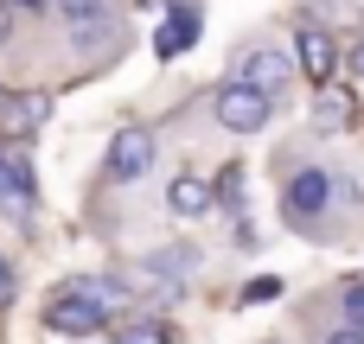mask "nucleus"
Returning <instances> with one entry per match:
<instances>
[{"label":"nucleus","mask_w":364,"mask_h":344,"mask_svg":"<svg viewBox=\"0 0 364 344\" xmlns=\"http://www.w3.org/2000/svg\"><path fill=\"white\" fill-rule=\"evenodd\" d=\"M243 300H275V281H269V274H262V281H250V287H243Z\"/></svg>","instance_id":"2eb2a0df"},{"label":"nucleus","mask_w":364,"mask_h":344,"mask_svg":"<svg viewBox=\"0 0 364 344\" xmlns=\"http://www.w3.org/2000/svg\"><path fill=\"white\" fill-rule=\"evenodd\" d=\"M6 32H13V6L0 0V45H6Z\"/></svg>","instance_id":"a211bd4d"},{"label":"nucleus","mask_w":364,"mask_h":344,"mask_svg":"<svg viewBox=\"0 0 364 344\" xmlns=\"http://www.w3.org/2000/svg\"><path fill=\"white\" fill-rule=\"evenodd\" d=\"M166 204H173V217H211V211H218V185L198 179V172H179V179L166 185Z\"/></svg>","instance_id":"0eeeda50"},{"label":"nucleus","mask_w":364,"mask_h":344,"mask_svg":"<svg viewBox=\"0 0 364 344\" xmlns=\"http://www.w3.org/2000/svg\"><path fill=\"white\" fill-rule=\"evenodd\" d=\"M115 344H173V338H166V326H160V319H134Z\"/></svg>","instance_id":"f8f14e48"},{"label":"nucleus","mask_w":364,"mask_h":344,"mask_svg":"<svg viewBox=\"0 0 364 344\" xmlns=\"http://www.w3.org/2000/svg\"><path fill=\"white\" fill-rule=\"evenodd\" d=\"M58 13L77 26V19H96V13H102V0H58Z\"/></svg>","instance_id":"4468645a"},{"label":"nucleus","mask_w":364,"mask_h":344,"mask_svg":"<svg viewBox=\"0 0 364 344\" xmlns=\"http://www.w3.org/2000/svg\"><path fill=\"white\" fill-rule=\"evenodd\" d=\"M339 306H346V326H358V332H364V274L339 287Z\"/></svg>","instance_id":"ddd939ff"},{"label":"nucleus","mask_w":364,"mask_h":344,"mask_svg":"<svg viewBox=\"0 0 364 344\" xmlns=\"http://www.w3.org/2000/svg\"><path fill=\"white\" fill-rule=\"evenodd\" d=\"M346 64H352V77H364V45H352V57H346Z\"/></svg>","instance_id":"6ab92c4d"},{"label":"nucleus","mask_w":364,"mask_h":344,"mask_svg":"<svg viewBox=\"0 0 364 344\" xmlns=\"http://www.w3.org/2000/svg\"><path fill=\"white\" fill-rule=\"evenodd\" d=\"M211 115H218V128H230V134H256V128H269L275 96L256 89V83H243V77H230V83L211 96Z\"/></svg>","instance_id":"f03ea898"},{"label":"nucleus","mask_w":364,"mask_h":344,"mask_svg":"<svg viewBox=\"0 0 364 344\" xmlns=\"http://www.w3.org/2000/svg\"><path fill=\"white\" fill-rule=\"evenodd\" d=\"M6 300H13V262L0 255V306H6Z\"/></svg>","instance_id":"f3484780"},{"label":"nucleus","mask_w":364,"mask_h":344,"mask_svg":"<svg viewBox=\"0 0 364 344\" xmlns=\"http://www.w3.org/2000/svg\"><path fill=\"white\" fill-rule=\"evenodd\" d=\"M346 115H358V109H352V96H346V89H333V83H320V128H346Z\"/></svg>","instance_id":"9d476101"},{"label":"nucleus","mask_w":364,"mask_h":344,"mask_svg":"<svg viewBox=\"0 0 364 344\" xmlns=\"http://www.w3.org/2000/svg\"><path fill=\"white\" fill-rule=\"evenodd\" d=\"M294 64H301L314 83H333V70H339L333 32H326V26H301V32H294Z\"/></svg>","instance_id":"423d86ee"},{"label":"nucleus","mask_w":364,"mask_h":344,"mask_svg":"<svg viewBox=\"0 0 364 344\" xmlns=\"http://www.w3.org/2000/svg\"><path fill=\"white\" fill-rule=\"evenodd\" d=\"M26 6H38V0H26Z\"/></svg>","instance_id":"aec40b11"},{"label":"nucleus","mask_w":364,"mask_h":344,"mask_svg":"<svg viewBox=\"0 0 364 344\" xmlns=\"http://www.w3.org/2000/svg\"><path fill=\"white\" fill-rule=\"evenodd\" d=\"M237 77H243V83H256V89H269V96H282V83L294 77V57L262 45V51H250V57H243V70H237Z\"/></svg>","instance_id":"6e6552de"},{"label":"nucleus","mask_w":364,"mask_h":344,"mask_svg":"<svg viewBox=\"0 0 364 344\" xmlns=\"http://www.w3.org/2000/svg\"><path fill=\"white\" fill-rule=\"evenodd\" d=\"M192 38H198V13H192V6H173V19L160 26V38H154V51H160V57H179V51H186Z\"/></svg>","instance_id":"1a4fd4ad"},{"label":"nucleus","mask_w":364,"mask_h":344,"mask_svg":"<svg viewBox=\"0 0 364 344\" xmlns=\"http://www.w3.org/2000/svg\"><path fill=\"white\" fill-rule=\"evenodd\" d=\"M154 128H122L115 140H109V153H102V179L109 185H134V179H147V166H154Z\"/></svg>","instance_id":"7ed1b4c3"},{"label":"nucleus","mask_w":364,"mask_h":344,"mask_svg":"<svg viewBox=\"0 0 364 344\" xmlns=\"http://www.w3.org/2000/svg\"><path fill=\"white\" fill-rule=\"evenodd\" d=\"M0 102H6V89H0Z\"/></svg>","instance_id":"412c9836"},{"label":"nucleus","mask_w":364,"mask_h":344,"mask_svg":"<svg viewBox=\"0 0 364 344\" xmlns=\"http://www.w3.org/2000/svg\"><path fill=\"white\" fill-rule=\"evenodd\" d=\"M333 211H358V185L346 172H326V166H294L282 179V217L301 230V223H320Z\"/></svg>","instance_id":"f257e3e1"},{"label":"nucleus","mask_w":364,"mask_h":344,"mask_svg":"<svg viewBox=\"0 0 364 344\" xmlns=\"http://www.w3.org/2000/svg\"><path fill=\"white\" fill-rule=\"evenodd\" d=\"M326 344H364L358 326H339V332H326Z\"/></svg>","instance_id":"dca6fc26"},{"label":"nucleus","mask_w":364,"mask_h":344,"mask_svg":"<svg viewBox=\"0 0 364 344\" xmlns=\"http://www.w3.org/2000/svg\"><path fill=\"white\" fill-rule=\"evenodd\" d=\"M32 204H38L32 160H26V147H6V140H0V211H6L13 223H32Z\"/></svg>","instance_id":"20e7f679"},{"label":"nucleus","mask_w":364,"mask_h":344,"mask_svg":"<svg viewBox=\"0 0 364 344\" xmlns=\"http://www.w3.org/2000/svg\"><path fill=\"white\" fill-rule=\"evenodd\" d=\"M218 204H224V211H243V172H237V166L218 172Z\"/></svg>","instance_id":"9b49d317"},{"label":"nucleus","mask_w":364,"mask_h":344,"mask_svg":"<svg viewBox=\"0 0 364 344\" xmlns=\"http://www.w3.org/2000/svg\"><path fill=\"white\" fill-rule=\"evenodd\" d=\"M109 326V313L83 294V287H64L51 306H45V332H58V338H96Z\"/></svg>","instance_id":"39448f33"}]
</instances>
